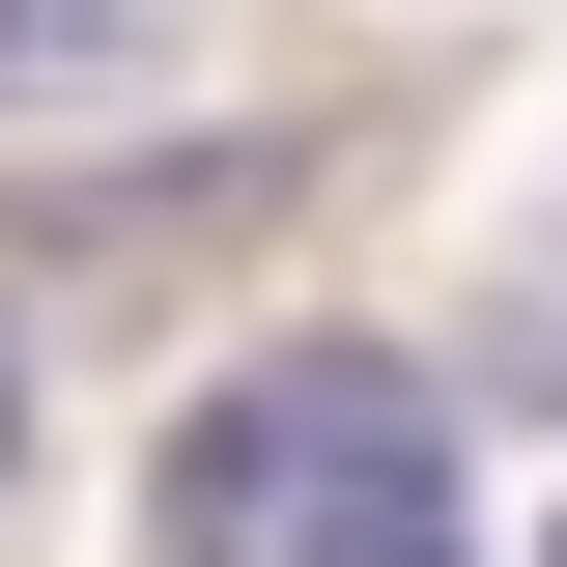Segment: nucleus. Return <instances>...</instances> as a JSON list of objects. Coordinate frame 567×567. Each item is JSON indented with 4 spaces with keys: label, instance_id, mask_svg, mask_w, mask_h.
I'll use <instances>...</instances> for the list:
<instances>
[{
    "label": "nucleus",
    "instance_id": "1",
    "mask_svg": "<svg viewBox=\"0 0 567 567\" xmlns=\"http://www.w3.org/2000/svg\"><path fill=\"white\" fill-rule=\"evenodd\" d=\"M142 539H171V567H483V539H454V425H425V369H369V341L227 369V398L171 425Z\"/></svg>",
    "mask_w": 567,
    "mask_h": 567
},
{
    "label": "nucleus",
    "instance_id": "2",
    "mask_svg": "<svg viewBox=\"0 0 567 567\" xmlns=\"http://www.w3.org/2000/svg\"><path fill=\"white\" fill-rule=\"evenodd\" d=\"M171 58V0H0V114H58V85H142Z\"/></svg>",
    "mask_w": 567,
    "mask_h": 567
},
{
    "label": "nucleus",
    "instance_id": "3",
    "mask_svg": "<svg viewBox=\"0 0 567 567\" xmlns=\"http://www.w3.org/2000/svg\"><path fill=\"white\" fill-rule=\"evenodd\" d=\"M0 483H29V312H0Z\"/></svg>",
    "mask_w": 567,
    "mask_h": 567
}]
</instances>
